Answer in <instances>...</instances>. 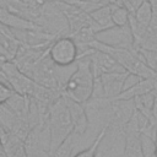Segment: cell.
<instances>
[{
  "mask_svg": "<svg viewBox=\"0 0 157 157\" xmlns=\"http://www.w3.org/2000/svg\"><path fill=\"white\" fill-rule=\"evenodd\" d=\"M129 77V72H110V74H103L99 76L104 97L105 98H114L121 91L125 88L126 80Z\"/></svg>",
  "mask_w": 157,
  "mask_h": 157,
  "instance_id": "ba28073f",
  "label": "cell"
},
{
  "mask_svg": "<svg viewBox=\"0 0 157 157\" xmlns=\"http://www.w3.org/2000/svg\"><path fill=\"white\" fill-rule=\"evenodd\" d=\"M90 59L94 76H101L103 74H110V72L126 71L121 64H119L112 55H109L105 52L93 49V52L90 54Z\"/></svg>",
  "mask_w": 157,
  "mask_h": 157,
  "instance_id": "8992f818",
  "label": "cell"
},
{
  "mask_svg": "<svg viewBox=\"0 0 157 157\" xmlns=\"http://www.w3.org/2000/svg\"><path fill=\"white\" fill-rule=\"evenodd\" d=\"M11 32L21 45L28 48L45 49L52 44L55 38H58L56 36L44 31L42 27L32 29H11Z\"/></svg>",
  "mask_w": 157,
  "mask_h": 157,
  "instance_id": "5b68a950",
  "label": "cell"
},
{
  "mask_svg": "<svg viewBox=\"0 0 157 157\" xmlns=\"http://www.w3.org/2000/svg\"><path fill=\"white\" fill-rule=\"evenodd\" d=\"M94 72L92 69L90 54L80 56L75 64V70L65 82L61 93L78 103H86L93 92Z\"/></svg>",
  "mask_w": 157,
  "mask_h": 157,
  "instance_id": "6da1fadb",
  "label": "cell"
},
{
  "mask_svg": "<svg viewBox=\"0 0 157 157\" xmlns=\"http://www.w3.org/2000/svg\"><path fill=\"white\" fill-rule=\"evenodd\" d=\"M96 39L103 44L117 47V48H125V49H134L135 48V37L131 31L130 25L126 26H112L97 33Z\"/></svg>",
  "mask_w": 157,
  "mask_h": 157,
  "instance_id": "277c9868",
  "label": "cell"
},
{
  "mask_svg": "<svg viewBox=\"0 0 157 157\" xmlns=\"http://www.w3.org/2000/svg\"><path fill=\"white\" fill-rule=\"evenodd\" d=\"M13 90L2 80H0V105L4 104L12 94H13Z\"/></svg>",
  "mask_w": 157,
  "mask_h": 157,
  "instance_id": "5bb4252c",
  "label": "cell"
},
{
  "mask_svg": "<svg viewBox=\"0 0 157 157\" xmlns=\"http://www.w3.org/2000/svg\"><path fill=\"white\" fill-rule=\"evenodd\" d=\"M107 131H108V126H107V125H103V126L101 128V130L98 131V134H97L96 139L93 140V142H92L88 147H86V148L78 151L77 153L72 155L71 157H97L98 148H99V146H101L103 139L105 137Z\"/></svg>",
  "mask_w": 157,
  "mask_h": 157,
  "instance_id": "7c38bea8",
  "label": "cell"
},
{
  "mask_svg": "<svg viewBox=\"0 0 157 157\" xmlns=\"http://www.w3.org/2000/svg\"><path fill=\"white\" fill-rule=\"evenodd\" d=\"M65 97V101H66V104H67V108H69V112H70V115H71V120H72V125H74V134L76 135H82L85 134V131L87 130L88 128V124H90V118H88V114H87V109H86V105L85 103H78L76 101H72L71 98Z\"/></svg>",
  "mask_w": 157,
  "mask_h": 157,
  "instance_id": "52a82bcc",
  "label": "cell"
},
{
  "mask_svg": "<svg viewBox=\"0 0 157 157\" xmlns=\"http://www.w3.org/2000/svg\"><path fill=\"white\" fill-rule=\"evenodd\" d=\"M112 7H113V4L110 2V4H107V5L99 6V7L94 9L93 11L88 12L92 22L101 31L113 26V22H112Z\"/></svg>",
  "mask_w": 157,
  "mask_h": 157,
  "instance_id": "8fae6325",
  "label": "cell"
},
{
  "mask_svg": "<svg viewBox=\"0 0 157 157\" xmlns=\"http://www.w3.org/2000/svg\"><path fill=\"white\" fill-rule=\"evenodd\" d=\"M0 23L10 29H32L39 26L25 17H21L5 7L0 6Z\"/></svg>",
  "mask_w": 157,
  "mask_h": 157,
  "instance_id": "30bf717a",
  "label": "cell"
},
{
  "mask_svg": "<svg viewBox=\"0 0 157 157\" xmlns=\"http://www.w3.org/2000/svg\"><path fill=\"white\" fill-rule=\"evenodd\" d=\"M48 56L58 67H69L80 58V48L70 36L55 38L48 47Z\"/></svg>",
  "mask_w": 157,
  "mask_h": 157,
  "instance_id": "3957f363",
  "label": "cell"
},
{
  "mask_svg": "<svg viewBox=\"0 0 157 157\" xmlns=\"http://www.w3.org/2000/svg\"><path fill=\"white\" fill-rule=\"evenodd\" d=\"M113 7H112V22L113 26H126L129 25V20H130V11L121 4L119 2H112Z\"/></svg>",
  "mask_w": 157,
  "mask_h": 157,
  "instance_id": "4fadbf2b",
  "label": "cell"
},
{
  "mask_svg": "<svg viewBox=\"0 0 157 157\" xmlns=\"http://www.w3.org/2000/svg\"><path fill=\"white\" fill-rule=\"evenodd\" d=\"M144 1H145V0H117V2H119V4L124 5V6L130 11V13H131V15L134 13L135 9H136L140 4H142Z\"/></svg>",
  "mask_w": 157,
  "mask_h": 157,
  "instance_id": "9a60e30c",
  "label": "cell"
},
{
  "mask_svg": "<svg viewBox=\"0 0 157 157\" xmlns=\"http://www.w3.org/2000/svg\"><path fill=\"white\" fill-rule=\"evenodd\" d=\"M47 123L50 134V153L53 155V152L74 131L71 115L63 93L50 104Z\"/></svg>",
  "mask_w": 157,
  "mask_h": 157,
  "instance_id": "7a4b0ae2",
  "label": "cell"
},
{
  "mask_svg": "<svg viewBox=\"0 0 157 157\" xmlns=\"http://www.w3.org/2000/svg\"><path fill=\"white\" fill-rule=\"evenodd\" d=\"M155 90H157V78H140L134 85L123 90L121 93H119L117 97L112 99L130 101V99H135L136 97L144 96L148 92H152Z\"/></svg>",
  "mask_w": 157,
  "mask_h": 157,
  "instance_id": "9c48e42d",
  "label": "cell"
},
{
  "mask_svg": "<svg viewBox=\"0 0 157 157\" xmlns=\"http://www.w3.org/2000/svg\"><path fill=\"white\" fill-rule=\"evenodd\" d=\"M156 144H157V136H156ZM155 157H157V146H156V152H155Z\"/></svg>",
  "mask_w": 157,
  "mask_h": 157,
  "instance_id": "2e32d148",
  "label": "cell"
}]
</instances>
